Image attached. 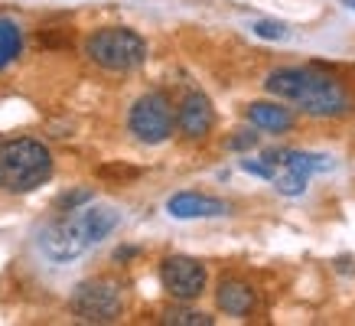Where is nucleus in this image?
<instances>
[{
    "label": "nucleus",
    "mask_w": 355,
    "mask_h": 326,
    "mask_svg": "<svg viewBox=\"0 0 355 326\" xmlns=\"http://www.w3.org/2000/svg\"><path fill=\"white\" fill-rule=\"evenodd\" d=\"M264 88H268V95L291 101L310 118H343L355 105L349 88L336 76H326L320 69L284 65V69H274L264 78Z\"/></svg>",
    "instance_id": "f257e3e1"
},
{
    "label": "nucleus",
    "mask_w": 355,
    "mask_h": 326,
    "mask_svg": "<svg viewBox=\"0 0 355 326\" xmlns=\"http://www.w3.org/2000/svg\"><path fill=\"white\" fill-rule=\"evenodd\" d=\"M121 225V212L111 206H82L55 218L40 232V251L53 264H72L92 248H98Z\"/></svg>",
    "instance_id": "f03ea898"
},
{
    "label": "nucleus",
    "mask_w": 355,
    "mask_h": 326,
    "mask_svg": "<svg viewBox=\"0 0 355 326\" xmlns=\"http://www.w3.org/2000/svg\"><path fill=\"white\" fill-rule=\"evenodd\" d=\"M53 176V153L36 137H13L0 144V189L3 193H33Z\"/></svg>",
    "instance_id": "7ed1b4c3"
},
{
    "label": "nucleus",
    "mask_w": 355,
    "mask_h": 326,
    "mask_svg": "<svg viewBox=\"0 0 355 326\" xmlns=\"http://www.w3.org/2000/svg\"><path fill=\"white\" fill-rule=\"evenodd\" d=\"M85 55L105 72H134L147 62V40L130 26H101L85 40Z\"/></svg>",
    "instance_id": "20e7f679"
},
{
    "label": "nucleus",
    "mask_w": 355,
    "mask_h": 326,
    "mask_svg": "<svg viewBox=\"0 0 355 326\" xmlns=\"http://www.w3.org/2000/svg\"><path fill=\"white\" fill-rule=\"evenodd\" d=\"M128 130L130 137L147 147L166 144L176 134V108L163 92H147L140 95L128 111Z\"/></svg>",
    "instance_id": "39448f33"
},
{
    "label": "nucleus",
    "mask_w": 355,
    "mask_h": 326,
    "mask_svg": "<svg viewBox=\"0 0 355 326\" xmlns=\"http://www.w3.org/2000/svg\"><path fill=\"white\" fill-rule=\"evenodd\" d=\"M69 310L82 320V323H114L124 314V297L121 287L108 277H92L82 281L69 297Z\"/></svg>",
    "instance_id": "423d86ee"
},
{
    "label": "nucleus",
    "mask_w": 355,
    "mask_h": 326,
    "mask_svg": "<svg viewBox=\"0 0 355 326\" xmlns=\"http://www.w3.org/2000/svg\"><path fill=\"white\" fill-rule=\"evenodd\" d=\"M160 284L173 300L193 304V300H199L205 293V287H209V271H205V264L199 258L170 255V258L160 261Z\"/></svg>",
    "instance_id": "0eeeda50"
},
{
    "label": "nucleus",
    "mask_w": 355,
    "mask_h": 326,
    "mask_svg": "<svg viewBox=\"0 0 355 326\" xmlns=\"http://www.w3.org/2000/svg\"><path fill=\"white\" fill-rule=\"evenodd\" d=\"M216 128V108L202 92H186L183 101L176 105V130L189 144L205 141Z\"/></svg>",
    "instance_id": "6e6552de"
},
{
    "label": "nucleus",
    "mask_w": 355,
    "mask_h": 326,
    "mask_svg": "<svg viewBox=\"0 0 355 326\" xmlns=\"http://www.w3.org/2000/svg\"><path fill=\"white\" fill-rule=\"evenodd\" d=\"M166 212L180 222H193V218H218L228 216V203L216 199V196L202 193H176L166 199Z\"/></svg>",
    "instance_id": "1a4fd4ad"
},
{
    "label": "nucleus",
    "mask_w": 355,
    "mask_h": 326,
    "mask_svg": "<svg viewBox=\"0 0 355 326\" xmlns=\"http://www.w3.org/2000/svg\"><path fill=\"white\" fill-rule=\"evenodd\" d=\"M216 304L225 316H248L254 307H258V291H254L245 277L228 274V277H222L216 287Z\"/></svg>",
    "instance_id": "9d476101"
},
{
    "label": "nucleus",
    "mask_w": 355,
    "mask_h": 326,
    "mask_svg": "<svg viewBox=\"0 0 355 326\" xmlns=\"http://www.w3.org/2000/svg\"><path fill=\"white\" fill-rule=\"evenodd\" d=\"M245 118L251 128L258 130H268V134H287L293 130L297 118H293V111L284 105V101H251L245 108Z\"/></svg>",
    "instance_id": "9b49d317"
},
{
    "label": "nucleus",
    "mask_w": 355,
    "mask_h": 326,
    "mask_svg": "<svg viewBox=\"0 0 355 326\" xmlns=\"http://www.w3.org/2000/svg\"><path fill=\"white\" fill-rule=\"evenodd\" d=\"M23 55V30L10 17H0V72Z\"/></svg>",
    "instance_id": "f8f14e48"
},
{
    "label": "nucleus",
    "mask_w": 355,
    "mask_h": 326,
    "mask_svg": "<svg viewBox=\"0 0 355 326\" xmlns=\"http://www.w3.org/2000/svg\"><path fill=\"white\" fill-rule=\"evenodd\" d=\"M306 183H310V176L297 173L291 166H284V173H274V189L280 196H303L306 193Z\"/></svg>",
    "instance_id": "ddd939ff"
},
{
    "label": "nucleus",
    "mask_w": 355,
    "mask_h": 326,
    "mask_svg": "<svg viewBox=\"0 0 355 326\" xmlns=\"http://www.w3.org/2000/svg\"><path fill=\"white\" fill-rule=\"evenodd\" d=\"M163 323L166 326H212V316L180 307V310H166V314H163Z\"/></svg>",
    "instance_id": "4468645a"
},
{
    "label": "nucleus",
    "mask_w": 355,
    "mask_h": 326,
    "mask_svg": "<svg viewBox=\"0 0 355 326\" xmlns=\"http://www.w3.org/2000/svg\"><path fill=\"white\" fill-rule=\"evenodd\" d=\"M101 180H111V183H134L140 176L137 166H128V163H108V166H101L98 170Z\"/></svg>",
    "instance_id": "2eb2a0df"
},
{
    "label": "nucleus",
    "mask_w": 355,
    "mask_h": 326,
    "mask_svg": "<svg viewBox=\"0 0 355 326\" xmlns=\"http://www.w3.org/2000/svg\"><path fill=\"white\" fill-rule=\"evenodd\" d=\"M251 33H254V36H261V40H274V43H280V40H287V36H291L287 23H280V20H258V23H251Z\"/></svg>",
    "instance_id": "dca6fc26"
},
{
    "label": "nucleus",
    "mask_w": 355,
    "mask_h": 326,
    "mask_svg": "<svg viewBox=\"0 0 355 326\" xmlns=\"http://www.w3.org/2000/svg\"><path fill=\"white\" fill-rule=\"evenodd\" d=\"M92 203V189H69V193H62L59 199H55V209L59 212H72V209H82V206H88Z\"/></svg>",
    "instance_id": "f3484780"
},
{
    "label": "nucleus",
    "mask_w": 355,
    "mask_h": 326,
    "mask_svg": "<svg viewBox=\"0 0 355 326\" xmlns=\"http://www.w3.org/2000/svg\"><path fill=\"white\" fill-rule=\"evenodd\" d=\"M258 144H261V134H254L251 128H248V130H235V134L228 137V151L245 153V151H254Z\"/></svg>",
    "instance_id": "a211bd4d"
},
{
    "label": "nucleus",
    "mask_w": 355,
    "mask_h": 326,
    "mask_svg": "<svg viewBox=\"0 0 355 326\" xmlns=\"http://www.w3.org/2000/svg\"><path fill=\"white\" fill-rule=\"evenodd\" d=\"M241 170L254 176H264V180H274V166H268L264 160H241Z\"/></svg>",
    "instance_id": "6ab92c4d"
},
{
    "label": "nucleus",
    "mask_w": 355,
    "mask_h": 326,
    "mask_svg": "<svg viewBox=\"0 0 355 326\" xmlns=\"http://www.w3.org/2000/svg\"><path fill=\"white\" fill-rule=\"evenodd\" d=\"M345 7H349V10H355V0H345Z\"/></svg>",
    "instance_id": "aec40b11"
}]
</instances>
